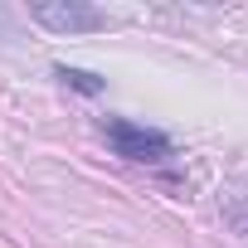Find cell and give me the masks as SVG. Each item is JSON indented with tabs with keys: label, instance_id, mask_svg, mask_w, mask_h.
<instances>
[{
	"label": "cell",
	"instance_id": "3957f363",
	"mask_svg": "<svg viewBox=\"0 0 248 248\" xmlns=\"http://www.w3.org/2000/svg\"><path fill=\"white\" fill-rule=\"evenodd\" d=\"M59 78H63L68 88H78V93H102V78H93V73H83V68H59Z\"/></svg>",
	"mask_w": 248,
	"mask_h": 248
},
{
	"label": "cell",
	"instance_id": "6da1fadb",
	"mask_svg": "<svg viewBox=\"0 0 248 248\" xmlns=\"http://www.w3.org/2000/svg\"><path fill=\"white\" fill-rule=\"evenodd\" d=\"M30 20H39L54 34H83V30H107V15L83 5V0H34Z\"/></svg>",
	"mask_w": 248,
	"mask_h": 248
},
{
	"label": "cell",
	"instance_id": "7a4b0ae2",
	"mask_svg": "<svg viewBox=\"0 0 248 248\" xmlns=\"http://www.w3.org/2000/svg\"><path fill=\"white\" fill-rule=\"evenodd\" d=\"M107 141H112L117 156H127V161H166L170 156V137L166 132L137 127V122H122V117L107 122Z\"/></svg>",
	"mask_w": 248,
	"mask_h": 248
}]
</instances>
